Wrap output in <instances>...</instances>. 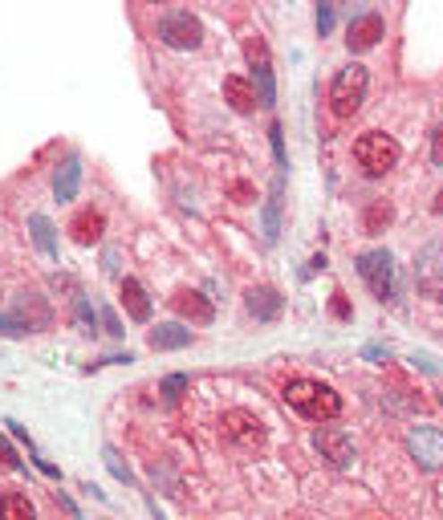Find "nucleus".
Masks as SVG:
<instances>
[{
    "label": "nucleus",
    "mask_w": 443,
    "mask_h": 520,
    "mask_svg": "<svg viewBox=\"0 0 443 520\" xmlns=\"http://www.w3.org/2000/svg\"><path fill=\"white\" fill-rule=\"evenodd\" d=\"M78 187H81V159H65L62 167H57V179H54V195L57 200H73L78 195Z\"/></svg>",
    "instance_id": "obj_19"
},
{
    "label": "nucleus",
    "mask_w": 443,
    "mask_h": 520,
    "mask_svg": "<svg viewBox=\"0 0 443 520\" xmlns=\"http://www.w3.org/2000/svg\"><path fill=\"white\" fill-rule=\"evenodd\" d=\"M171 309H175L179 318L195 321V326H208V321L216 318V305H212V301H208L204 293H192V289L175 293V297H171Z\"/></svg>",
    "instance_id": "obj_12"
},
{
    "label": "nucleus",
    "mask_w": 443,
    "mask_h": 520,
    "mask_svg": "<svg viewBox=\"0 0 443 520\" xmlns=\"http://www.w3.org/2000/svg\"><path fill=\"white\" fill-rule=\"evenodd\" d=\"M183 390H187V374H167V379L159 382L163 403H179V398H183Z\"/></svg>",
    "instance_id": "obj_23"
},
{
    "label": "nucleus",
    "mask_w": 443,
    "mask_h": 520,
    "mask_svg": "<svg viewBox=\"0 0 443 520\" xmlns=\"http://www.w3.org/2000/svg\"><path fill=\"white\" fill-rule=\"evenodd\" d=\"M268 139H273L277 167H281V175H285V139H281V123H273V126H268Z\"/></svg>",
    "instance_id": "obj_26"
},
{
    "label": "nucleus",
    "mask_w": 443,
    "mask_h": 520,
    "mask_svg": "<svg viewBox=\"0 0 443 520\" xmlns=\"http://www.w3.org/2000/svg\"><path fill=\"white\" fill-rule=\"evenodd\" d=\"M37 467H41L45 476H54V480H57V476H62V472H57V467H54V464H49V459H37Z\"/></svg>",
    "instance_id": "obj_36"
},
{
    "label": "nucleus",
    "mask_w": 443,
    "mask_h": 520,
    "mask_svg": "<svg viewBox=\"0 0 443 520\" xmlns=\"http://www.w3.org/2000/svg\"><path fill=\"white\" fill-rule=\"evenodd\" d=\"M244 54H249V65H252V90H257V102L260 107H273L277 102V81H273V65H268V45L260 37H252L244 45Z\"/></svg>",
    "instance_id": "obj_8"
},
{
    "label": "nucleus",
    "mask_w": 443,
    "mask_h": 520,
    "mask_svg": "<svg viewBox=\"0 0 443 520\" xmlns=\"http://www.w3.org/2000/svg\"><path fill=\"white\" fill-rule=\"evenodd\" d=\"M102 321H106V334H110V337H123V334H126V329H123V321H118V313H115V309H102Z\"/></svg>",
    "instance_id": "obj_31"
},
{
    "label": "nucleus",
    "mask_w": 443,
    "mask_h": 520,
    "mask_svg": "<svg viewBox=\"0 0 443 520\" xmlns=\"http://www.w3.org/2000/svg\"><path fill=\"white\" fill-rule=\"evenodd\" d=\"M159 41L171 45V49H200V41H204V25H200L187 9H167L159 17Z\"/></svg>",
    "instance_id": "obj_5"
},
{
    "label": "nucleus",
    "mask_w": 443,
    "mask_h": 520,
    "mask_svg": "<svg viewBox=\"0 0 443 520\" xmlns=\"http://www.w3.org/2000/svg\"><path fill=\"white\" fill-rule=\"evenodd\" d=\"M0 520H37L33 500L21 492H4L0 496Z\"/></svg>",
    "instance_id": "obj_20"
},
{
    "label": "nucleus",
    "mask_w": 443,
    "mask_h": 520,
    "mask_svg": "<svg viewBox=\"0 0 443 520\" xmlns=\"http://www.w3.org/2000/svg\"><path fill=\"white\" fill-rule=\"evenodd\" d=\"M232 195H236V203H249L252 187H249V183H236V187H232Z\"/></svg>",
    "instance_id": "obj_32"
},
{
    "label": "nucleus",
    "mask_w": 443,
    "mask_h": 520,
    "mask_svg": "<svg viewBox=\"0 0 443 520\" xmlns=\"http://www.w3.org/2000/svg\"><path fill=\"white\" fill-rule=\"evenodd\" d=\"M390 203L387 200H379V203H371V212H366V232H382V224H390Z\"/></svg>",
    "instance_id": "obj_24"
},
{
    "label": "nucleus",
    "mask_w": 443,
    "mask_h": 520,
    "mask_svg": "<svg viewBox=\"0 0 443 520\" xmlns=\"http://www.w3.org/2000/svg\"><path fill=\"white\" fill-rule=\"evenodd\" d=\"M358 277L371 285V293L379 301L399 297V273H395V256L387 248H371V252L358 256Z\"/></svg>",
    "instance_id": "obj_4"
},
{
    "label": "nucleus",
    "mask_w": 443,
    "mask_h": 520,
    "mask_svg": "<svg viewBox=\"0 0 443 520\" xmlns=\"http://www.w3.org/2000/svg\"><path fill=\"white\" fill-rule=\"evenodd\" d=\"M431 163H435V167H443V123L431 131Z\"/></svg>",
    "instance_id": "obj_28"
},
{
    "label": "nucleus",
    "mask_w": 443,
    "mask_h": 520,
    "mask_svg": "<svg viewBox=\"0 0 443 520\" xmlns=\"http://www.w3.org/2000/svg\"><path fill=\"white\" fill-rule=\"evenodd\" d=\"M354 159H358V167H362V175L382 179L387 171L399 167L403 150H399V142L390 139V134H382V131H366L362 139L354 142Z\"/></svg>",
    "instance_id": "obj_3"
},
{
    "label": "nucleus",
    "mask_w": 443,
    "mask_h": 520,
    "mask_svg": "<svg viewBox=\"0 0 443 520\" xmlns=\"http://www.w3.org/2000/svg\"><path fill=\"white\" fill-rule=\"evenodd\" d=\"M244 305H249V313L257 321H277L281 318V309H285V301H281V293L268 289V285H252V289L244 293Z\"/></svg>",
    "instance_id": "obj_13"
},
{
    "label": "nucleus",
    "mask_w": 443,
    "mask_h": 520,
    "mask_svg": "<svg viewBox=\"0 0 443 520\" xmlns=\"http://www.w3.org/2000/svg\"><path fill=\"white\" fill-rule=\"evenodd\" d=\"M285 403H289L293 411H302L305 419H318V423L342 414V395L318 379H293L289 387H285Z\"/></svg>",
    "instance_id": "obj_1"
},
{
    "label": "nucleus",
    "mask_w": 443,
    "mask_h": 520,
    "mask_svg": "<svg viewBox=\"0 0 443 520\" xmlns=\"http://www.w3.org/2000/svg\"><path fill=\"white\" fill-rule=\"evenodd\" d=\"M334 29V4H318V33L326 37Z\"/></svg>",
    "instance_id": "obj_29"
},
{
    "label": "nucleus",
    "mask_w": 443,
    "mask_h": 520,
    "mask_svg": "<svg viewBox=\"0 0 443 520\" xmlns=\"http://www.w3.org/2000/svg\"><path fill=\"white\" fill-rule=\"evenodd\" d=\"M0 334L4 337H25V334H33V326H29V318L25 313H0Z\"/></svg>",
    "instance_id": "obj_22"
},
{
    "label": "nucleus",
    "mask_w": 443,
    "mask_h": 520,
    "mask_svg": "<svg viewBox=\"0 0 443 520\" xmlns=\"http://www.w3.org/2000/svg\"><path fill=\"white\" fill-rule=\"evenodd\" d=\"M379 41H382V17L379 13H362V17L350 21V29H346L350 54H366V49H374Z\"/></svg>",
    "instance_id": "obj_11"
},
{
    "label": "nucleus",
    "mask_w": 443,
    "mask_h": 520,
    "mask_svg": "<svg viewBox=\"0 0 443 520\" xmlns=\"http://www.w3.org/2000/svg\"><path fill=\"white\" fill-rule=\"evenodd\" d=\"M313 448L321 451V459H329L334 467H350L354 464V439L337 427H318L313 431Z\"/></svg>",
    "instance_id": "obj_10"
},
{
    "label": "nucleus",
    "mask_w": 443,
    "mask_h": 520,
    "mask_svg": "<svg viewBox=\"0 0 443 520\" xmlns=\"http://www.w3.org/2000/svg\"><path fill=\"white\" fill-rule=\"evenodd\" d=\"M415 281H419V289H423L427 297H435V301L443 297V236L427 240V244L419 248V256H415Z\"/></svg>",
    "instance_id": "obj_6"
},
{
    "label": "nucleus",
    "mask_w": 443,
    "mask_h": 520,
    "mask_svg": "<svg viewBox=\"0 0 443 520\" xmlns=\"http://www.w3.org/2000/svg\"><path fill=\"white\" fill-rule=\"evenodd\" d=\"M329 309H334V318H337V321H350V301H346V293H334Z\"/></svg>",
    "instance_id": "obj_30"
},
{
    "label": "nucleus",
    "mask_w": 443,
    "mask_h": 520,
    "mask_svg": "<svg viewBox=\"0 0 443 520\" xmlns=\"http://www.w3.org/2000/svg\"><path fill=\"white\" fill-rule=\"evenodd\" d=\"M407 451L423 472H439L443 467V431H435V427H411Z\"/></svg>",
    "instance_id": "obj_9"
},
{
    "label": "nucleus",
    "mask_w": 443,
    "mask_h": 520,
    "mask_svg": "<svg viewBox=\"0 0 443 520\" xmlns=\"http://www.w3.org/2000/svg\"><path fill=\"white\" fill-rule=\"evenodd\" d=\"M70 232L78 244H98L102 240V232H106V216L94 212V208H86V212H78L70 220Z\"/></svg>",
    "instance_id": "obj_16"
},
{
    "label": "nucleus",
    "mask_w": 443,
    "mask_h": 520,
    "mask_svg": "<svg viewBox=\"0 0 443 520\" xmlns=\"http://www.w3.org/2000/svg\"><path fill=\"white\" fill-rule=\"evenodd\" d=\"M123 309L131 321H151V297L134 277H123Z\"/></svg>",
    "instance_id": "obj_15"
},
{
    "label": "nucleus",
    "mask_w": 443,
    "mask_h": 520,
    "mask_svg": "<svg viewBox=\"0 0 443 520\" xmlns=\"http://www.w3.org/2000/svg\"><path fill=\"white\" fill-rule=\"evenodd\" d=\"M29 228H33V240L49 260H57V240H54V224L45 220V216H29Z\"/></svg>",
    "instance_id": "obj_21"
},
{
    "label": "nucleus",
    "mask_w": 443,
    "mask_h": 520,
    "mask_svg": "<svg viewBox=\"0 0 443 520\" xmlns=\"http://www.w3.org/2000/svg\"><path fill=\"white\" fill-rule=\"evenodd\" d=\"M78 326H81V334H94V313H89V301H81V297H78Z\"/></svg>",
    "instance_id": "obj_27"
},
{
    "label": "nucleus",
    "mask_w": 443,
    "mask_h": 520,
    "mask_svg": "<svg viewBox=\"0 0 443 520\" xmlns=\"http://www.w3.org/2000/svg\"><path fill=\"white\" fill-rule=\"evenodd\" d=\"M220 427H224V439L236 443L240 451H257L265 443V423L252 411H228Z\"/></svg>",
    "instance_id": "obj_7"
},
{
    "label": "nucleus",
    "mask_w": 443,
    "mask_h": 520,
    "mask_svg": "<svg viewBox=\"0 0 443 520\" xmlns=\"http://www.w3.org/2000/svg\"><path fill=\"white\" fill-rule=\"evenodd\" d=\"M435 212H443V192H439V195H435Z\"/></svg>",
    "instance_id": "obj_37"
},
{
    "label": "nucleus",
    "mask_w": 443,
    "mask_h": 520,
    "mask_svg": "<svg viewBox=\"0 0 443 520\" xmlns=\"http://www.w3.org/2000/svg\"><path fill=\"white\" fill-rule=\"evenodd\" d=\"M102 269H106V273H110V277H115V273H118V252H115V248H110V252H106V265H102Z\"/></svg>",
    "instance_id": "obj_34"
},
{
    "label": "nucleus",
    "mask_w": 443,
    "mask_h": 520,
    "mask_svg": "<svg viewBox=\"0 0 443 520\" xmlns=\"http://www.w3.org/2000/svg\"><path fill=\"white\" fill-rule=\"evenodd\" d=\"M224 102H228L236 115H252V110L260 107L252 81H244V78H224Z\"/></svg>",
    "instance_id": "obj_14"
},
{
    "label": "nucleus",
    "mask_w": 443,
    "mask_h": 520,
    "mask_svg": "<svg viewBox=\"0 0 443 520\" xmlns=\"http://www.w3.org/2000/svg\"><path fill=\"white\" fill-rule=\"evenodd\" d=\"M362 358H390V350H382V345H366Z\"/></svg>",
    "instance_id": "obj_33"
},
{
    "label": "nucleus",
    "mask_w": 443,
    "mask_h": 520,
    "mask_svg": "<svg viewBox=\"0 0 443 520\" xmlns=\"http://www.w3.org/2000/svg\"><path fill=\"white\" fill-rule=\"evenodd\" d=\"M281 195H285V175L273 179V192L265 200V212H260V224H265V240L273 244L277 232H281Z\"/></svg>",
    "instance_id": "obj_18"
},
{
    "label": "nucleus",
    "mask_w": 443,
    "mask_h": 520,
    "mask_svg": "<svg viewBox=\"0 0 443 520\" xmlns=\"http://www.w3.org/2000/svg\"><path fill=\"white\" fill-rule=\"evenodd\" d=\"M102 459H106V467H110V472H115L118 480H123V484H131V467L123 464V456H118L115 448H106V451H102Z\"/></svg>",
    "instance_id": "obj_25"
},
{
    "label": "nucleus",
    "mask_w": 443,
    "mask_h": 520,
    "mask_svg": "<svg viewBox=\"0 0 443 520\" xmlns=\"http://www.w3.org/2000/svg\"><path fill=\"white\" fill-rule=\"evenodd\" d=\"M366 90H371V73L358 62L337 70L334 81H329V110H334V118H354L366 102Z\"/></svg>",
    "instance_id": "obj_2"
},
{
    "label": "nucleus",
    "mask_w": 443,
    "mask_h": 520,
    "mask_svg": "<svg viewBox=\"0 0 443 520\" xmlns=\"http://www.w3.org/2000/svg\"><path fill=\"white\" fill-rule=\"evenodd\" d=\"M57 504H62V508H65V512H70V516H78V504H73V500H70V496H62V492H57Z\"/></svg>",
    "instance_id": "obj_35"
},
{
    "label": "nucleus",
    "mask_w": 443,
    "mask_h": 520,
    "mask_svg": "<svg viewBox=\"0 0 443 520\" xmlns=\"http://www.w3.org/2000/svg\"><path fill=\"white\" fill-rule=\"evenodd\" d=\"M147 342H151V350H187V345H192V329L167 321V326H155L151 334H147Z\"/></svg>",
    "instance_id": "obj_17"
}]
</instances>
